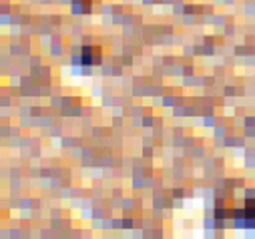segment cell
I'll return each instance as SVG.
<instances>
[{
    "instance_id": "cell-2",
    "label": "cell",
    "mask_w": 255,
    "mask_h": 239,
    "mask_svg": "<svg viewBox=\"0 0 255 239\" xmlns=\"http://www.w3.org/2000/svg\"><path fill=\"white\" fill-rule=\"evenodd\" d=\"M245 217L249 221H255V199L253 201H247V205H245Z\"/></svg>"
},
{
    "instance_id": "cell-1",
    "label": "cell",
    "mask_w": 255,
    "mask_h": 239,
    "mask_svg": "<svg viewBox=\"0 0 255 239\" xmlns=\"http://www.w3.org/2000/svg\"><path fill=\"white\" fill-rule=\"evenodd\" d=\"M101 63V50L95 46H85L83 56H81V65H99Z\"/></svg>"
}]
</instances>
